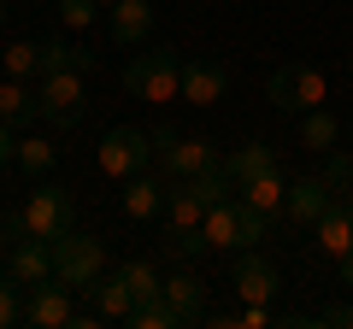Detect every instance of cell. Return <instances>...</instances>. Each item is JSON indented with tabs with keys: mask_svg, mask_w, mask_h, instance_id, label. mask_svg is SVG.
<instances>
[{
	"mask_svg": "<svg viewBox=\"0 0 353 329\" xmlns=\"http://www.w3.org/2000/svg\"><path fill=\"white\" fill-rule=\"evenodd\" d=\"M124 89L136 94V100H148V106H171V100H183V53H176L171 41H148L141 53H130V65H124Z\"/></svg>",
	"mask_w": 353,
	"mask_h": 329,
	"instance_id": "obj_1",
	"label": "cell"
},
{
	"mask_svg": "<svg viewBox=\"0 0 353 329\" xmlns=\"http://www.w3.org/2000/svg\"><path fill=\"white\" fill-rule=\"evenodd\" d=\"M71 217H77L71 189H59V182H36V189L24 194V206H18V217H12V235H30V241H59L65 229H71Z\"/></svg>",
	"mask_w": 353,
	"mask_h": 329,
	"instance_id": "obj_2",
	"label": "cell"
},
{
	"mask_svg": "<svg viewBox=\"0 0 353 329\" xmlns=\"http://www.w3.org/2000/svg\"><path fill=\"white\" fill-rule=\"evenodd\" d=\"M212 164H224L218 159V147L206 136H176V129H153V171H159L165 182H183V177H201V171H212Z\"/></svg>",
	"mask_w": 353,
	"mask_h": 329,
	"instance_id": "obj_3",
	"label": "cell"
},
{
	"mask_svg": "<svg viewBox=\"0 0 353 329\" xmlns=\"http://www.w3.org/2000/svg\"><path fill=\"white\" fill-rule=\"evenodd\" d=\"M53 277H59L65 288H88L94 277H106V241L71 224L53 241Z\"/></svg>",
	"mask_w": 353,
	"mask_h": 329,
	"instance_id": "obj_4",
	"label": "cell"
},
{
	"mask_svg": "<svg viewBox=\"0 0 353 329\" xmlns=\"http://www.w3.org/2000/svg\"><path fill=\"white\" fill-rule=\"evenodd\" d=\"M265 100L277 106V112L301 118V112H312V106L330 100V76L318 71V65H277L271 83H265Z\"/></svg>",
	"mask_w": 353,
	"mask_h": 329,
	"instance_id": "obj_5",
	"label": "cell"
},
{
	"mask_svg": "<svg viewBox=\"0 0 353 329\" xmlns=\"http://www.w3.org/2000/svg\"><path fill=\"white\" fill-rule=\"evenodd\" d=\"M94 164H101L106 182H130L136 171H148L153 164V129H136V124H118L101 136V153H94Z\"/></svg>",
	"mask_w": 353,
	"mask_h": 329,
	"instance_id": "obj_6",
	"label": "cell"
},
{
	"mask_svg": "<svg viewBox=\"0 0 353 329\" xmlns=\"http://www.w3.org/2000/svg\"><path fill=\"white\" fill-rule=\"evenodd\" d=\"M83 76L88 71H48V76H36V118H48V124H77L83 118Z\"/></svg>",
	"mask_w": 353,
	"mask_h": 329,
	"instance_id": "obj_7",
	"label": "cell"
},
{
	"mask_svg": "<svg viewBox=\"0 0 353 329\" xmlns=\"http://www.w3.org/2000/svg\"><path fill=\"white\" fill-rule=\"evenodd\" d=\"M230 282H236V300H241V306H271V300L283 294V270L271 265L259 247H241V253H236Z\"/></svg>",
	"mask_w": 353,
	"mask_h": 329,
	"instance_id": "obj_8",
	"label": "cell"
},
{
	"mask_svg": "<svg viewBox=\"0 0 353 329\" xmlns=\"http://www.w3.org/2000/svg\"><path fill=\"white\" fill-rule=\"evenodd\" d=\"M330 200H336V189L324 182V171H312V177H294L289 194H283V224H289V229H312L318 217L330 212Z\"/></svg>",
	"mask_w": 353,
	"mask_h": 329,
	"instance_id": "obj_9",
	"label": "cell"
},
{
	"mask_svg": "<svg viewBox=\"0 0 353 329\" xmlns=\"http://www.w3.org/2000/svg\"><path fill=\"white\" fill-rule=\"evenodd\" d=\"M71 317H77V306H71V288H65L59 277L24 288V323H36V329H71Z\"/></svg>",
	"mask_w": 353,
	"mask_h": 329,
	"instance_id": "obj_10",
	"label": "cell"
},
{
	"mask_svg": "<svg viewBox=\"0 0 353 329\" xmlns=\"http://www.w3.org/2000/svg\"><path fill=\"white\" fill-rule=\"evenodd\" d=\"M312 247L324 259H336V265L353 253V194H336L330 200V212L312 224Z\"/></svg>",
	"mask_w": 353,
	"mask_h": 329,
	"instance_id": "obj_11",
	"label": "cell"
},
{
	"mask_svg": "<svg viewBox=\"0 0 353 329\" xmlns=\"http://www.w3.org/2000/svg\"><path fill=\"white\" fill-rule=\"evenodd\" d=\"M6 277L18 282V288H36V282H48L53 277V241H30V235H18L12 247H6Z\"/></svg>",
	"mask_w": 353,
	"mask_h": 329,
	"instance_id": "obj_12",
	"label": "cell"
},
{
	"mask_svg": "<svg viewBox=\"0 0 353 329\" xmlns=\"http://www.w3.org/2000/svg\"><path fill=\"white\" fill-rule=\"evenodd\" d=\"M201 235H206V247H212V253H241V247H248V229H241V194H236V200L224 194L218 206H206Z\"/></svg>",
	"mask_w": 353,
	"mask_h": 329,
	"instance_id": "obj_13",
	"label": "cell"
},
{
	"mask_svg": "<svg viewBox=\"0 0 353 329\" xmlns=\"http://www.w3.org/2000/svg\"><path fill=\"white\" fill-rule=\"evenodd\" d=\"M153 6L159 0H118L112 12H106V36L118 47H148L153 41Z\"/></svg>",
	"mask_w": 353,
	"mask_h": 329,
	"instance_id": "obj_14",
	"label": "cell"
},
{
	"mask_svg": "<svg viewBox=\"0 0 353 329\" xmlns=\"http://www.w3.org/2000/svg\"><path fill=\"white\" fill-rule=\"evenodd\" d=\"M230 94V76H224V65H212V59H183V100L189 106H218Z\"/></svg>",
	"mask_w": 353,
	"mask_h": 329,
	"instance_id": "obj_15",
	"label": "cell"
},
{
	"mask_svg": "<svg viewBox=\"0 0 353 329\" xmlns=\"http://www.w3.org/2000/svg\"><path fill=\"white\" fill-rule=\"evenodd\" d=\"M165 300H171V312H176V323H183V329L206 317V288H201V277H194L189 265L165 277Z\"/></svg>",
	"mask_w": 353,
	"mask_h": 329,
	"instance_id": "obj_16",
	"label": "cell"
},
{
	"mask_svg": "<svg viewBox=\"0 0 353 329\" xmlns=\"http://www.w3.org/2000/svg\"><path fill=\"white\" fill-rule=\"evenodd\" d=\"M165 189H171L165 177H148V171H136V177L124 182V217H136V224H148V217H165Z\"/></svg>",
	"mask_w": 353,
	"mask_h": 329,
	"instance_id": "obj_17",
	"label": "cell"
},
{
	"mask_svg": "<svg viewBox=\"0 0 353 329\" xmlns=\"http://www.w3.org/2000/svg\"><path fill=\"white\" fill-rule=\"evenodd\" d=\"M224 171H230V182H248V177H265V171H283V153L271 147V141H241L236 153L224 159Z\"/></svg>",
	"mask_w": 353,
	"mask_h": 329,
	"instance_id": "obj_18",
	"label": "cell"
},
{
	"mask_svg": "<svg viewBox=\"0 0 353 329\" xmlns=\"http://www.w3.org/2000/svg\"><path fill=\"white\" fill-rule=\"evenodd\" d=\"M88 294H94V312L106 317V323H130V312H136V294H130V282L118 277H94L88 282Z\"/></svg>",
	"mask_w": 353,
	"mask_h": 329,
	"instance_id": "obj_19",
	"label": "cell"
},
{
	"mask_svg": "<svg viewBox=\"0 0 353 329\" xmlns=\"http://www.w3.org/2000/svg\"><path fill=\"white\" fill-rule=\"evenodd\" d=\"M341 141V118L336 112H324V106H312V112H301V129H294V147H306V153H318L324 159L330 147Z\"/></svg>",
	"mask_w": 353,
	"mask_h": 329,
	"instance_id": "obj_20",
	"label": "cell"
},
{
	"mask_svg": "<svg viewBox=\"0 0 353 329\" xmlns=\"http://www.w3.org/2000/svg\"><path fill=\"white\" fill-rule=\"evenodd\" d=\"M236 194H241L248 206H259V212L283 217V194H289V177H283V171H265V177H248Z\"/></svg>",
	"mask_w": 353,
	"mask_h": 329,
	"instance_id": "obj_21",
	"label": "cell"
},
{
	"mask_svg": "<svg viewBox=\"0 0 353 329\" xmlns=\"http://www.w3.org/2000/svg\"><path fill=\"white\" fill-rule=\"evenodd\" d=\"M48 71H94V53L83 47V41H41V76Z\"/></svg>",
	"mask_w": 353,
	"mask_h": 329,
	"instance_id": "obj_22",
	"label": "cell"
},
{
	"mask_svg": "<svg viewBox=\"0 0 353 329\" xmlns=\"http://www.w3.org/2000/svg\"><path fill=\"white\" fill-rule=\"evenodd\" d=\"M0 118H6V124H30V118H36L30 76H6V83H0Z\"/></svg>",
	"mask_w": 353,
	"mask_h": 329,
	"instance_id": "obj_23",
	"label": "cell"
},
{
	"mask_svg": "<svg viewBox=\"0 0 353 329\" xmlns=\"http://www.w3.org/2000/svg\"><path fill=\"white\" fill-rule=\"evenodd\" d=\"M118 277L130 282L136 306H141V300H159V294H165V277L153 270V259H124V265H118Z\"/></svg>",
	"mask_w": 353,
	"mask_h": 329,
	"instance_id": "obj_24",
	"label": "cell"
},
{
	"mask_svg": "<svg viewBox=\"0 0 353 329\" xmlns=\"http://www.w3.org/2000/svg\"><path fill=\"white\" fill-rule=\"evenodd\" d=\"M159 247H165V259H176V265H189L194 253H212L201 229H176V224H165V229H159Z\"/></svg>",
	"mask_w": 353,
	"mask_h": 329,
	"instance_id": "obj_25",
	"label": "cell"
},
{
	"mask_svg": "<svg viewBox=\"0 0 353 329\" xmlns=\"http://www.w3.org/2000/svg\"><path fill=\"white\" fill-rule=\"evenodd\" d=\"M53 164H59V147H53L48 136H24V141H18V171H30V177H48Z\"/></svg>",
	"mask_w": 353,
	"mask_h": 329,
	"instance_id": "obj_26",
	"label": "cell"
},
{
	"mask_svg": "<svg viewBox=\"0 0 353 329\" xmlns=\"http://www.w3.org/2000/svg\"><path fill=\"white\" fill-rule=\"evenodd\" d=\"M0 65H6V76H41V41H6Z\"/></svg>",
	"mask_w": 353,
	"mask_h": 329,
	"instance_id": "obj_27",
	"label": "cell"
},
{
	"mask_svg": "<svg viewBox=\"0 0 353 329\" xmlns=\"http://www.w3.org/2000/svg\"><path fill=\"white\" fill-rule=\"evenodd\" d=\"M130 329H183V323H176L171 300H165V294H159V300H141L136 312H130Z\"/></svg>",
	"mask_w": 353,
	"mask_h": 329,
	"instance_id": "obj_28",
	"label": "cell"
},
{
	"mask_svg": "<svg viewBox=\"0 0 353 329\" xmlns=\"http://www.w3.org/2000/svg\"><path fill=\"white\" fill-rule=\"evenodd\" d=\"M324 182L336 194H353V159H347V153H336V147L324 153Z\"/></svg>",
	"mask_w": 353,
	"mask_h": 329,
	"instance_id": "obj_29",
	"label": "cell"
},
{
	"mask_svg": "<svg viewBox=\"0 0 353 329\" xmlns=\"http://www.w3.org/2000/svg\"><path fill=\"white\" fill-rule=\"evenodd\" d=\"M24 323V288H18L12 277H0V329Z\"/></svg>",
	"mask_w": 353,
	"mask_h": 329,
	"instance_id": "obj_30",
	"label": "cell"
},
{
	"mask_svg": "<svg viewBox=\"0 0 353 329\" xmlns=\"http://www.w3.org/2000/svg\"><path fill=\"white\" fill-rule=\"evenodd\" d=\"M94 12H101L94 0H59V24L65 30H88V24H94Z\"/></svg>",
	"mask_w": 353,
	"mask_h": 329,
	"instance_id": "obj_31",
	"label": "cell"
},
{
	"mask_svg": "<svg viewBox=\"0 0 353 329\" xmlns=\"http://www.w3.org/2000/svg\"><path fill=\"white\" fill-rule=\"evenodd\" d=\"M218 323H236V329H265V323H271V306H241V312L218 317Z\"/></svg>",
	"mask_w": 353,
	"mask_h": 329,
	"instance_id": "obj_32",
	"label": "cell"
},
{
	"mask_svg": "<svg viewBox=\"0 0 353 329\" xmlns=\"http://www.w3.org/2000/svg\"><path fill=\"white\" fill-rule=\"evenodd\" d=\"M312 323H336V329H353V300H336V306H324V312H318Z\"/></svg>",
	"mask_w": 353,
	"mask_h": 329,
	"instance_id": "obj_33",
	"label": "cell"
},
{
	"mask_svg": "<svg viewBox=\"0 0 353 329\" xmlns=\"http://www.w3.org/2000/svg\"><path fill=\"white\" fill-rule=\"evenodd\" d=\"M18 124H6V118H0V164H18V136H12Z\"/></svg>",
	"mask_w": 353,
	"mask_h": 329,
	"instance_id": "obj_34",
	"label": "cell"
},
{
	"mask_svg": "<svg viewBox=\"0 0 353 329\" xmlns=\"http://www.w3.org/2000/svg\"><path fill=\"white\" fill-rule=\"evenodd\" d=\"M341 288H353V253L341 259Z\"/></svg>",
	"mask_w": 353,
	"mask_h": 329,
	"instance_id": "obj_35",
	"label": "cell"
},
{
	"mask_svg": "<svg viewBox=\"0 0 353 329\" xmlns=\"http://www.w3.org/2000/svg\"><path fill=\"white\" fill-rule=\"evenodd\" d=\"M6 247H12V224H0V259H6Z\"/></svg>",
	"mask_w": 353,
	"mask_h": 329,
	"instance_id": "obj_36",
	"label": "cell"
},
{
	"mask_svg": "<svg viewBox=\"0 0 353 329\" xmlns=\"http://www.w3.org/2000/svg\"><path fill=\"white\" fill-rule=\"evenodd\" d=\"M94 6H106V12H112V6H118V0H94Z\"/></svg>",
	"mask_w": 353,
	"mask_h": 329,
	"instance_id": "obj_37",
	"label": "cell"
},
{
	"mask_svg": "<svg viewBox=\"0 0 353 329\" xmlns=\"http://www.w3.org/2000/svg\"><path fill=\"white\" fill-rule=\"evenodd\" d=\"M347 83H353V53H347Z\"/></svg>",
	"mask_w": 353,
	"mask_h": 329,
	"instance_id": "obj_38",
	"label": "cell"
},
{
	"mask_svg": "<svg viewBox=\"0 0 353 329\" xmlns=\"http://www.w3.org/2000/svg\"><path fill=\"white\" fill-rule=\"evenodd\" d=\"M0 24H6V0H0Z\"/></svg>",
	"mask_w": 353,
	"mask_h": 329,
	"instance_id": "obj_39",
	"label": "cell"
},
{
	"mask_svg": "<svg viewBox=\"0 0 353 329\" xmlns=\"http://www.w3.org/2000/svg\"><path fill=\"white\" fill-rule=\"evenodd\" d=\"M347 141H353V118H347Z\"/></svg>",
	"mask_w": 353,
	"mask_h": 329,
	"instance_id": "obj_40",
	"label": "cell"
},
{
	"mask_svg": "<svg viewBox=\"0 0 353 329\" xmlns=\"http://www.w3.org/2000/svg\"><path fill=\"white\" fill-rule=\"evenodd\" d=\"M0 277H6V270H0Z\"/></svg>",
	"mask_w": 353,
	"mask_h": 329,
	"instance_id": "obj_41",
	"label": "cell"
}]
</instances>
